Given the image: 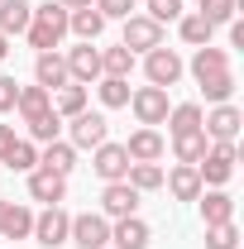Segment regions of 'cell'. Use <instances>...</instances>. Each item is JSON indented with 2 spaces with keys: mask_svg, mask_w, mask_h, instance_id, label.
<instances>
[{
  "mask_svg": "<svg viewBox=\"0 0 244 249\" xmlns=\"http://www.w3.org/2000/svg\"><path fill=\"white\" fill-rule=\"evenodd\" d=\"M29 48L38 53H53L62 38H67V10H62L58 0H48V5H34V19H29Z\"/></svg>",
  "mask_w": 244,
  "mask_h": 249,
  "instance_id": "cell-1",
  "label": "cell"
},
{
  "mask_svg": "<svg viewBox=\"0 0 244 249\" xmlns=\"http://www.w3.org/2000/svg\"><path fill=\"white\" fill-rule=\"evenodd\" d=\"M240 124H244V115H240V106H211L206 115H201V134L211 139V144H235L240 139Z\"/></svg>",
  "mask_w": 244,
  "mask_h": 249,
  "instance_id": "cell-2",
  "label": "cell"
},
{
  "mask_svg": "<svg viewBox=\"0 0 244 249\" xmlns=\"http://www.w3.org/2000/svg\"><path fill=\"white\" fill-rule=\"evenodd\" d=\"M235 144H211L206 149V158L196 163V178H201V187H225L230 178H235Z\"/></svg>",
  "mask_w": 244,
  "mask_h": 249,
  "instance_id": "cell-3",
  "label": "cell"
},
{
  "mask_svg": "<svg viewBox=\"0 0 244 249\" xmlns=\"http://www.w3.org/2000/svg\"><path fill=\"white\" fill-rule=\"evenodd\" d=\"M67 245H77V249H105V245H110V220L101 216V211H82V216H72Z\"/></svg>",
  "mask_w": 244,
  "mask_h": 249,
  "instance_id": "cell-4",
  "label": "cell"
},
{
  "mask_svg": "<svg viewBox=\"0 0 244 249\" xmlns=\"http://www.w3.org/2000/svg\"><path fill=\"white\" fill-rule=\"evenodd\" d=\"M182 72H187L182 58H177L168 43H163V48H153V53H144V77H149V87H163V91H168V87H177V82H182Z\"/></svg>",
  "mask_w": 244,
  "mask_h": 249,
  "instance_id": "cell-5",
  "label": "cell"
},
{
  "mask_svg": "<svg viewBox=\"0 0 244 249\" xmlns=\"http://www.w3.org/2000/svg\"><path fill=\"white\" fill-rule=\"evenodd\" d=\"M105 139H110V120H105L101 110L72 115V124H67V144H72V149H96V144H105Z\"/></svg>",
  "mask_w": 244,
  "mask_h": 249,
  "instance_id": "cell-6",
  "label": "cell"
},
{
  "mask_svg": "<svg viewBox=\"0 0 244 249\" xmlns=\"http://www.w3.org/2000/svg\"><path fill=\"white\" fill-rule=\"evenodd\" d=\"M120 43L129 48V53H153V48H163V24L149 19V15H129Z\"/></svg>",
  "mask_w": 244,
  "mask_h": 249,
  "instance_id": "cell-7",
  "label": "cell"
},
{
  "mask_svg": "<svg viewBox=\"0 0 244 249\" xmlns=\"http://www.w3.org/2000/svg\"><path fill=\"white\" fill-rule=\"evenodd\" d=\"M67 230H72V216L62 206H43V216H34V240L43 249H62L67 245Z\"/></svg>",
  "mask_w": 244,
  "mask_h": 249,
  "instance_id": "cell-8",
  "label": "cell"
},
{
  "mask_svg": "<svg viewBox=\"0 0 244 249\" xmlns=\"http://www.w3.org/2000/svg\"><path fill=\"white\" fill-rule=\"evenodd\" d=\"M129 110H134V115H139V124H163L168 120V110H173V106H168V91H163V87H139V91H129Z\"/></svg>",
  "mask_w": 244,
  "mask_h": 249,
  "instance_id": "cell-9",
  "label": "cell"
},
{
  "mask_svg": "<svg viewBox=\"0 0 244 249\" xmlns=\"http://www.w3.org/2000/svg\"><path fill=\"white\" fill-rule=\"evenodd\" d=\"M91 168L101 182H124V173H129V154H124V144H96L91 149Z\"/></svg>",
  "mask_w": 244,
  "mask_h": 249,
  "instance_id": "cell-10",
  "label": "cell"
},
{
  "mask_svg": "<svg viewBox=\"0 0 244 249\" xmlns=\"http://www.w3.org/2000/svg\"><path fill=\"white\" fill-rule=\"evenodd\" d=\"M67 77L77 82V87H91V82H101V48H91V43H77V48H67Z\"/></svg>",
  "mask_w": 244,
  "mask_h": 249,
  "instance_id": "cell-11",
  "label": "cell"
},
{
  "mask_svg": "<svg viewBox=\"0 0 244 249\" xmlns=\"http://www.w3.org/2000/svg\"><path fill=\"white\" fill-rule=\"evenodd\" d=\"M101 216L105 220L139 216V192H134L129 182H105V192H101Z\"/></svg>",
  "mask_w": 244,
  "mask_h": 249,
  "instance_id": "cell-12",
  "label": "cell"
},
{
  "mask_svg": "<svg viewBox=\"0 0 244 249\" xmlns=\"http://www.w3.org/2000/svg\"><path fill=\"white\" fill-rule=\"evenodd\" d=\"M149 240H153L149 220H139V216L110 220V249H149Z\"/></svg>",
  "mask_w": 244,
  "mask_h": 249,
  "instance_id": "cell-13",
  "label": "cell"
},
{
  "mask_svg": "<svg viewBox=\"0 0 244 249\" xmlns=\"http://www.w3.org/2000/svg\"><path fill=\"white\" fill-rule=\"evenodd\" d=\"M163 149H168V144H163V134H158V129H149V124H144V129H134V134L124 139L129 163H158V158H163Z\"/></svg>",
  "mask_w": 244,
  "mask_h": 249,
  "instance_id": "cell-14",
  "label": "cell"
},
{
  "mask_svg": "<svg viewBox=\"0 0 244 249\" xmlns=\"http://www.w3.org/2000/svg\"><path fill=\"white\" fill-rule=\"evenodd\" d=\"M29 196H34V201H43V206H62V196H67V178L48 173V168H34V173H29Z\"/></svg>",
  "mask_w": 244,
  "mask_h": 249,
  "instance_id": "cell-15",
  "label": "cell"
},
{
  "mask_svg": "<svg viewBox=\"0 0 244 249\" xmlns=\"http://www.w3.org/2000/svg\"><path fill=\"white\" fill-rule=\"evenodd\" d=\"M34 82H38V87H48V91H58V87H67V82H72V77H67V62H62L58 48L34 58Z\"/></svg>",
  "mask_w": 244,
  "mask_h": 249,
  "instance_id": "cell-16",
  "label": "cell"
},
{
  "mask_svg": "<svg viewBox=\"0 0 244 249\" xmlns=\"http://www.w3.org/2000/svg\"><path fill=\"white\" fill-rule=\"evenodd\" d=\"M163 187H168V192H173L177 201H196V196L206 192V187H201V178H196V168H192V163H177L173 173H163Z\"/></svg>",
  "mask_w": 244,
  "mask_h": 249,
  "instance_id": "cell-17",
  "label": "cell"
},
{
  "mask_svg": "<svg viewBox=\"0 0 244 249\" xmlns=\"http://www.w3.org/2000/svg\"><path fill=\"white\" fill-rule=\"evenodd\" d=\"M67 29L77 34L82 43H96V38L105 34V15H101L96 5H87V10H67Z\"/></svg>",
  "mask_w": 244,
  "mask_h": 249,
  "instance_id": "cell-18",
  "label": "cell"
},
{
  "mask_svg": "<svg viewBox=\"0 0 244 249\" xmlns=\"http://www.w3.org/2000/svg\"><path fill=\"white\" fill-rule=\"evenodd\" d=\"M196 201H201V220H206V225H220V220H235V196H230L225 187H211V192H201Z\"/></svg>",
  "mask_w": 244,
  "mask_h": 249,
  "instance_id": "cell-19",
  "label": "cell"
},
{
  "mask_svg": "<svg viewBox=\"0 0 244 249\" xmlns=\"http://www.w3.org/2000/svg\"><path fill=\"white\" fill-rule=\"evenodd\" d=\"M38 168H48V173L67 178V173L77 168V149H72L67 139H53V144H43V149H38Z\"/></svg>",
  "mask_w": 244,
  "mask_h": 249,
  "instance_id": "cell-20",
  "label": "cell"
},
{
  "mask_svg": "<svg viewBox=\"0 0 244 249\" xmlns=\"http://www.w3.org/2000/svg\"><path fill=\"white\" fill-rule=\"evenodd\" d=\"M15 110H19V120H24V124L38 120L43 110H53V91H48V87H38V82H34V87H19V101H15Z\"/></svg>",
  "mask_w": 244,
  "mask_h": 249,
  "instance_id": "cell-21",
  "label": "cell"
},
{
  "mask_svg": "<svg viewBox=\"0 0 244 249\" xmlns=\"http://www.w3.org/2000/svg\"><path fill=\"white\" fill-rule=\"evenodd\" d=\"M201 115H206V110H201V106H196V101H182V106H173V110H168V134H173V139H182V134H196V129H201Z\"/></svg>",
  "mask_w": 244,
  "mask_h": 249,
  "instance_id": "cell-22",
  "label": "cell"
},
{
  "mask_svg": "<svg viewBox=\"0 0 244 249\" xmlns=\"http://www.w3.org/2000/svg\"><path fill=\"white\" fill-rule=\"evenodd\" d=\"M0 235H5V240H29L34 235V211L19 206V201H10L5 216H0Z\"/></svg>",
  "mask_w": 244,
  "mask_h": 249,
  "instance_id": "cell-23",
  "label": "cell"
},
{
  "mask_svg": "<svg viewBox=\"0 0 244 249\" xmlns=\"http://www.w3.org/2000/svg\"><path fill=\"white\" fill-rule=\"evenodd\" d=\"M34 19V5L29 0H0V34L10 38V34H24Z\"/></svg>",
  "mask_w": 244,
  "mask_h": 249,
  "instance_id": "cell-24",
  "label": "cell"
},
{
  "mask_svg": "<svg viewBox=\"0 0 244 249\" xmlns=\"http://www.w3.org/2000/svg\"><path fill=\"white\" fill-rule=\"evenodd\" d=\"M215 72H230V53H225V48H211V43L196 48V53H192V77L201 82V77H215Z\"/></svg>",
  "mask_w": 244,
  "mask_h": 249,
  "instance_id": "cell-25",
  "label": "cell"
},
{
  "mask_svg": "<svg viewBox=\"0 0 244 249\" xmlns=\"http://www.w3.org/2000/svg\"><path fill=\"white\" fill-rule=\"evenodd\" d=\"M0 163H5L10 173H34V168H38V144H34V139H15Z\"/></svg>",
  "mask_w": 244,
  "mask_h": 249,
  "instance_id": "cell-26",
  "label": "cell"
},
{
  "mask_svg": "<svg viewBox=\"0 0 244 249\" xmlns=\"http://www.w3.org/2000/svg\"><path fill=\"white\" fill-rule=\"evenodd\" d=\"M53 110H58L62 120H72V115H82L87 110V87H77V82H67L53 91Z\"/></svg>",
  "mask_w": 244,
  "mask_h": 249,
  "instance_id": "cell-27",
  "label": "cell"
},
{
  "mask_svg": "<svg viewBox=\"0 0 244 249\" xmlns=\"http://www.w3.org/2000/svg\"><path fill=\"white\" fill-rule=\"evenodd\" d=\"M124 182L134 187L139 196H144V192H158V187H163V168H158V163H129Z\"/></svg>",
  "mask_w": 244,
  "mask_h": 249,
  "instance_id": "cell-28",
  "label": "cell"
},
{
  "mask_svg": "<svg viewBox=\"0 0 244 249\" xmlns=\"http://www.w3.org/2000/svg\"><path fill=\"white\" fill-rule=\"evenodd\" d=\"M129 72H134V53L129 48H101V77H124L129 82Z\"/></svg>",
  "mask_w": 244,
  "mask_h": 249,
  "instance_id": "cell-29",
  "label": "cell"
},
{
  "mask_svg": "<svg viewBox=\"0 0 244 249\" xmlns=\"http://www.w3.org/2000/svg\"><path fill=\"white\" fill-rule=\"evenodd\" d=\"M177 34H182V43H192V48H206V43H211V34H215V24H206V19L192 10V15L177 19Z\"/></svg>",
  "mask_w": 244,
  "mask_h": 249,
  "instance_id": "cell-30",
  "label": "cell"
},
{
  "mask_svg": "<svg viewBox=\"0 0 244 249\" xmlns=\"http://www.w3.org/2000/svg\"><path fill=\"white\" fill-rule=\"evenodd\" d=\"M206 149H211V139H206L201 129H196V134H182V139H173V154H177V163H192V168L206 158Z\"/></svg>",
  "mask_w": 244,
  "mask_h": 249,
  "instance_id": "cell-31",
  "label": "cell"
},
{
  "mask_svg": "<svg viewBox=\"0 0 244 249\" xmlns=\"http://www.w3.org/2000/svg\"><path fill=\"white\" fill-rule=\"evenodd\" d=\"M196 87L206 91V101H211V106H225V101L235 96V72H215V77H201Z\"/></svg>",
  "mask_w": 244,
  "mask_h": 249,
  "instance_id": "cell-32",
  "label": "cell"
},
{
  "mask_svg": "<svg viewBox=\"0 0 244 249\" xmlns=\"http://www.w3.org/2000/svg\"><path fill=\"white\" fill-rule=\"evenodd\" d=\"M96 91H101V106H105V110L129 106V82H124V77H101V82H96Z\"/></svg>",
  "mask_w": 244,
  "mask_h": 249,
  "instance_id": "cell-33",
  "label": "cell"
},
{
  "mask_svg": "<svg viewBox=\"0 0 244 249\" xmlns=\"http://www.w3.org/2000/svg\"><path fill=\"white\" fill-rule=\"evenodd\" d=\"M29 139H34V144H53V139H62V115H58V110H43L38 120H29Z\"/></svg>",
  "mask_w": 244,
  "mask_h": 249,
  "instance_id": "cell-34",
  "label": "cell"
},
{
  "mask_svg": "<svg viewBox=\"0 0 244 249\" xmlns=\"http://www.w3.org/2000/svg\"><path fill=\"white\" fill-rule=\"evenodd\" d=\"M206 249H240V225H235V220L206 225Z\"/></svg>",
  "mask_w": 244,
  "mask_h": 249,
  "instance_id": "cell-35",
  "label": "cell"
},
{
  "mask_svg": "<svg viewBox=\"0 0 244 249\" xmlns=\"http://www.w3.org/2000/svg\"><path fill=\"white\" fill-rule=\"evenodd\" d=\"M235 10H240V0H201V10H196V15H201L206 24H230V19H235Z\"/></svg>",
  "mask_w": 244,
  "mask_h": 249,
  "instance_id": "cell-36",
  "label": "cell"
},
{
  "mask_svg": "<svg viewBox=\"0 0 244 249\" xmlns=\"http://www.w3.org/2000/svg\"><path fill=\"white\" fill-rule=\"evenodd\" d=\"M182 0H149V19H158V24H173V19H182Z\"/></svg>",
  "mask_w": 244,
  "mask_h": 249,
  "instance_id": "cell-37",
  "label": "cell"
},
{
  "mask_svg": "<svg viewBox=\"0 0 244 249\" xmlns=\"http://www.w3.org/2000/svg\"><path fill=\"white\" fill-rule=\"evenodd\" d=\"M91 5L105 19H129V15H134V0H91Z\"/></svg>",
  "mask_w": 244,
  "mask_h": 249,
  "instance_id": "cell-38",
  "label": "cell"
},
{
  "mask_svg": "<svg viewBox=\"0 0 244 249\" xmlns=\"http://www.w3.org/2000/svg\"><path fill=\"white\" fill-rule=\"evenodd\" d=\"M15 101H19V82L15 77H0V115L15 110Z\"/></svg>",
  "mask_w": 244,
  "mask_h": 249,
  "instance_id": "cell-39",
  "label": "cell"
},
{
  "mask_svg": "<svg viewBox=\"0 0 244 249\" xmlns=\"http://www.w3.org/2000/svg\"><path fill=\"white\" fill-rule=\"evenodd\" d=\"M10 144H15V124H0V158H5Z\"/></svg>",
  "mask_w": 244,
  "mask_h": 249,
  "instance_id": "cell-40",
  "label": "cell"
},
{
  "mask_svg": "<svg viewBox=\"0 0 244 249\" xmlns=\"http://www.w3.org/2000/svg\"><path fill=\"white\" fill-rule=\"evenodd\" d=\"M230 43H235V48H244V24H240V19H230Z\"/></svg>",
  "mask_w": 244,
  "mask_h": 249,
  "instance_id": "cell-41",
  "label": "cell"
},
{
  "mask_svg": "<svg viewBox=\"0 0 244 249\" xmlns=\"http://www.w3.org/2000/svg\"><path fill=\"white\" fill-rule=\"evenodd\" d=\"M62 10H87V5H91V0H58Z\"/></svg>",
  "mask_w": 244,
  "mask_h": 249,
  "instance_id": "cell-42",
  "label": "cell"
},
{
  "mask_svg": "<svg viewBox=\"0 0 244 249\" xmlns=\"http://www.w3.org/2000/svg\"><path fill=\"white\" fill-rule=\"evenodd\" d=\"M10 58V38H5V34H0V62Z\"/></svg>",
  "mask_w": 244,
  "mask_h": 249,
  "instance_id": "cell-43",
  "label": "cell"
},
{
  "mask_svg": "<svg viewBox=\"0 0 244 249\" xmlns=\"http://www.w3.org/2000/svg\"><path fill=\"white\" fill-rule=\"evenodd\" d=\"M5 206H10V201H0V216H5Z\"/></svg>",
  "mask_w": 244,
  "mask_h": 249,
  "instance_id": "cell-44",
  "label": "cell"
},
{
  "mask_svg": "<svg viewBox=\"0 0 244 249\" xmlns=\"http://www.w3.org/2000/svg\"><path fill=\"white\" fill-rule=\"evenodd\" d=\"M105 249H110V245H105Z\"/></svg>",
  "mask_w": 244,
  "mask_h": 249,
  "instance_id": "cell-45",
  "label": "cell"
}]
</instances>
